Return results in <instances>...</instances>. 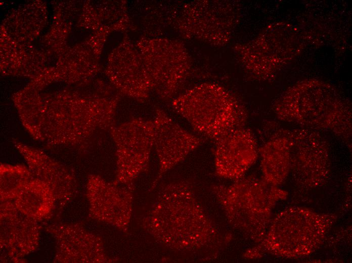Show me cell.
<instances>
[{
    "mask_svg": "<svg viewBox=\"0 0 352 263\" xmlns=\"http://www.w3.org/2000/svg\"><path fill=\"white\" fill-rule=\"evenodd\" d=\"M0 246L2 262H22L38 245V222L19 211L13 201H1Z\"/></svg>",
    "mask_w": 352,
    "mask_h": 263,
    "instance_id": "cell-8",
    "label": "cell"
},
{
    "mask_svg": "<svg viewBox=\"0 0 352 263\" xmlns=\"http://www.w3.org/2000/svg\"><path fill=\"white\" fill-rule=\"evenodd\" d=\"M214 141L215 173L219 178L235 181L241 179L258 156L255 138L249 128L232 130Z\"/></svg>",
    "mask_w": 352,
    "mask_h": 263,
    "instance_id": "cell-10",
    "label": "cell"
},
{
    "mask_svg": "<svg viewBox=\"0 0 352 263\" xmlns=\"http://www.w3.org/2000/svg\"><path fill=\"white\" fill-rule=\"evenodd\" d=\"M262 178L268 183L279 186L290 173V154L286 129L276 131L260 148Z\"/></svg>",
    "mask_w": 352,
    "mask_h": 263,
    "instance_id": "cell-14",
    "label": "cell"
},
{
    "mask_svg": "<svg viewBox=\"0 0 352 263\" xmlns=\"http://www.w3.org/2000/svg\"><path fill=\"white\" fill-rule=\"evenodd\" d=\"M275 111L282 121L316 131H329L351 146V111L325 83L309 81L294 86L278 102Z\"/></svg>",
    "mask_w": 352,
    "mask_h": 263,
    "instance_id": "cell-2",
    "label": "cell"
},
{
    "mask_svg": "<svg viewBox=\"0 0 352 263\" xmlns=\"http://www.w3.org/2000/svg\"><path fill=\"white\" fill-rule=\"evenodd\" d=\"M14 145L33 177L47 184L53 191L59 209L72 199L76 192V181L64 165L41 150L19 142H15Z\"/></svg>",
    "mask_w": 352,
    "mask_h": 263,
    "instance_id": "cell-13",
    "label": "cell"
},
{
    "mask_svg": "<svg viewBox=\"0 0 352 263\" xmlns=\"http://www.w3.org/2000/svg\"><path fill=\"white\" fill-rule=\"evenodd\" d=\"M132 188H121L97 175H90L86 185L90 216L99 222L127 229L132 206Z\"/></svg>",
    "mask_w": 352,
    "mask_h": 263,
    "instance_id": "cell-9",
    "label": "cell"
},
{
    "mask_svg": "<svg viewBox=\"0 0 352 263\" xmlns=\"http://www.w3.org/2000/svg\"><path fill=\"white\" fill-rule=\"evenodd\" d=\"M56 241L54 262H109L102 241L79 224H54L45 228Z\"/></svg>",
    "mask_w": 352,
    "mask_h": 263,
    "instance_id": "cell-12",
    "label": "cell"
},
{
    "mask_svg": "<svg viewBox=\"0 0 352 263\" xmlns=\"http://www.w3.org/2000/svg\"><path fill=\"white\" fill-rule=\"evenodd\" d=\"M172 105L195 131L214 141L244 127L247 120L246 112L239 101L215 83L194 87L174 100Z\"/></svg>",
    "mask_w": 352,
    "mask_h": 263,
    "instance_id": "cell-5",
    "label": "cell"
},
{
    "mask_svg": "<svg viewBox=\"0 0 352 263\" xmlns=\"http://www.w3.org/2000/svg\"><path fill=\"white\" fill-rule=\"evenodd\" d=\"M290 173L298 186L310 189L321 186L330 172L328 144L316 130L301 128L287 129Z\"/></svg>",
    "mask_w": 352,
    "mask_h": 263,
    "instance_id": "cell-6",
    "label": "cell"
},
{
    "mask_svg": "<svg viewBox=\"0 0 352 263\" xmlns=\"http://www.w3.org/2000/svg\"><path fill=\"white\" fill-rule=\"evenodd\" d=\"M13 201L19 211L37 222L51 216L56 204L55 196L50 187L34 177Z\"/></svg>",
    "mask_w": 352,
    "mask_h": 263,
    "instance_id": "cell-15",
    "label": "cell"
},
{
    "mask_svg": "<svg viewBox=\"0 0 352 263\" xmlns=\"http://www.w3.org/2000/svg\"><path fill=\"white\" fill-rule=\"evenodd\" d=\"M336 217L305 207H289L276 216L263 240L248 249L244 257L257 258L265 253L286 258L310 255L322 244Z\"/></svg>",
    "mask_w": 352,
    "mask_h": 263,
    "instance_id": "cell-4",
    "label": "cell"
},
{
    "mask_svg": "<svg viewBox=\"0 0 352 263\" xmlns=\"http://www.w3.org/2000/svg\"><path fill=\"white\" fill-rule=\"evenodd\" d=\"M1 201H13L25 185L33 177L28 167L22 164H1Z\"/></svg>",
    "mask_w": 352,
    "mask_h": 263,
    "instance_id": "cell-16",
    "label": "cell"
},
{
    "mask_svg": "<svg viewBox=\"0 0 352 263\" xmlns=\"http://www.w3.org/2000/svg\"><path fill=\"white\" fill-rule=\"evenodd\" d=\"M211 190L230 225L256 243L263 239L272 210L287 192L254 176L242 177L230 185H214Z\"/></svg>",
    "mask_w": 352,
    "mask_h": 263,
    "instance_id": "cell-3",
    "label": "cell"
},
{
    "mask_svg": "<svg viewBox=\"0 0 352 263\" xmlns=\"http://www.w3.org/2000/svg\"><path fill=\"white\" fill-rule=\"evenodd\" d=\"M116 146L114 183L132 188L136 179L147 169L154 147L153 120L135 118L110 129Z\"/></svg>",
    "mask_w": 352,
    "mask_h": 263,
    "instance_id": "cell-7",
    "label": "cell"
},
{
    "mask_svg": "<svg viewBox=\"0 0 352 263\" xmlns=\"http://www.w3.org/2000/svg\"><path fill=\"white\" fill-rule=\"evenodd\" d=\"M143 225L160 242L180 251L218 253L232 238L219 232L191 184L185 181L170 183L160 190Z\"/></svg>",
    "mask_w": 352,
    "mask_h": 263,
    "instance_id": "cell-1",
    "label": "cell"
},
{
    "mask_svg": "<svg viewBox=\"0 0 352 263\" xmlns=\"http://www.w3.org/2000/svg\"><path fill=\"white\" fill-rule=\"evenodd\" d=\"M153 121L154 147L159 166L151 189L154 188L167 171L204 142L202 139L184 129L162 110H157Z\"/></svg>",
    "mask_w": 352,
    "mask_h": 263,
    "instance_id": "cell-11",
    "label": "cell"
}]
</instances>
